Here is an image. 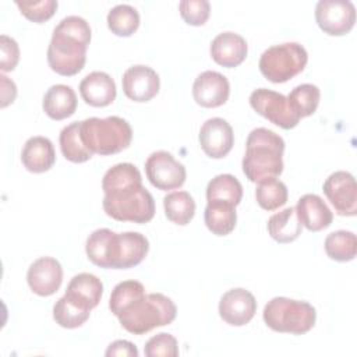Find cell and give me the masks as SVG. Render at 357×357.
Returning <instances> with one entry per match:
<instances>
[{
	"mask_svg": "<svg viewBox=\"0 0 357 357\" xmlns=\"http://www.w3.org/2000/svg\"><path fill=\"white\" fill-rule=\"evenodd\" d=\"M102 206L112 219L142 225L155 216L153 197L142 185L141 173L132 163L112 166L102 178Z\"/></svg>",
	"mask_w": 357,
	"mask_h": 357,
	"instance_id": "1",
	"label": "cell"
},
{
	"mask_svg": "<svg viewBox=\"0 0 357 357\" xmlns=\"http://www.w3.org/2000/svg\"><path fill=\"white\" fill-rule=\"evenodd\" d=\"M91 42V26L82 17L68 15L54 28L49 47V67L64 77L78 74L86 60V49Z\"/></svg>",
	"mask_w": 357,
	"mask_h": 357,
	"instance_id": "2",
	"label": "cell"
},
{
	"mask_svg": "<svg viewBox=\"0 0 357 357\" xmlns=\"http://www.w3.org/2000/svg\"><path fill=\"white\" fill-rule=\"evenodd\" d=\"M283 138L272 130L254 128L245 142L243 172L252 183L278 177L283 172Z\"/></svg>",
	"mask_w": 357,
	"mask_h": 357,
	"instance_id": "3",
	"label": "cell"
},
{
	"mask_svg": "<svg viewBox=\"0 0 357 357\" xmlns=\"http://www.w3.org/2000/svg\"><path fill=\"white\" fill-rule=\"evenodd\" d=\"M177 308L172 298L162 293H142L117 315L120 325L132 335H144L174 321Z\"/></svg>",
	"mask_w": 357,
	"mask_h": 357,
	"instance_id": "4",
	"label": "cell"
},
{
	"mask_svg": "<svg viewBox=\"0 0 357 357\" xmlns=\"http://www.w3.org/2000/svg\"><path fill=\"white\" fill-rule=\"evenodd\" d=\"M79 132L84 145L92 153L102 156L127 149L132 139L131 126L119 116L85 119L79 121Z\"/></svg>",
	"mask_w": 357,
	"mask_h": 357,
	"instance_id": "5",
	"label": "cell"
},
{
	"mask_svg": "<svg viewBox=\"0 0 357 357\" xmlns=\"http://www.w3.org/2000/svg\"><path fill=\"white\" fill-rule=\"evenodd\" d=\"M262 317L266 326L275 332L304 335L314 328L317 311L307 301L273 297L265 305Z\"/></svg>",
	"mask_w": 357,
	"mask_h": 357,
	"instance_id": "6",
	"label": "cell"
},
{
	"mask_svg": "<svg viewBox=\"0 0 357 357\" xmlns=\"http://www.w3.org/2000/svg\"><path fill=\"white\" fill-rule=\"evenodd\" d=\"M308 61L305 47L297 42H286L268 47L259 57V71L271 82L282 84L300 74Z\"/></svg>",
	"mask_w": 357,
	"mask_h": 357,
	"instance_id": "7",
	"label": "cell"
},
{
	"mask_svg": "<svg viewBox=\"0 0 357 357\" xmlns=\"http://www.w3.org/2000/svg\"><path fill=\"white\" fill-rule=\"evenodd\" d=\"M250 105L258 114L283 130L294 128L300 121V117L291 110L287 96L283 93L258 88L250 95Z\"/></svg>",
	"mask_w": 357,
	"mask_h": 357,
	"instance_id": "8",
	"label": "cell"
},
{
	"mask_svg": "<svg viewBox=\"0 0 357 357\" xmlns=\"http://www.w3.org/2000/svg\"><path fill=\"white\" fill-rule=\"evenodd\" d=\"M145 173L151 184L162 191L181 187L187 177L184 165L167 151L151 153L145 162Z\"/></svg>",
	"mask_w": 357,
	"mask_h": 357,
	"instance_id": "9",
	"label": "cell"
},
{
	"mask_svg": "<svg viewBox=\"0 0 357 357\" xmlns=\"http://www.w3.org/2000/svg\"><path fill=\"white\" fill-rule=\"evenodd\" d=\"M315 21L328 35H346L356 22L354 4L349 0H321L315 7Z\"/></svg>",
	"mask_w": 357,
	"mask_h": 357,
	"instance_id": "10",
	"label": "cell"
},
{
	"mask_svg": "<svg viewBox=\"0 0 357 357\" xmlns=\"http://www.w3.org/2000/svg\"><path fill=\"white\" fill-rule=\"evenodd\" d=\"M324 194L340 216H356L357 185L354 176L344 170L332 173L324 183Z\"/></svg>",
	"mask_w": 357,
	"mask_h": 357,
	"instance_id": "11",
	"label": "cell"
},
{
	"mask_svg": "<svg viewBox=\"0 0 357 357\" xmlns=\"http://www.w3.org/2000/svg\"><path fill=\"white\" fill-rule=\"evenodd\" d=\"M202 151L212 159L225 158L234 145V134L231 126L220 117L208 119L198 135Z\"/></svg>",
	"mask_w": 357,
	"mask_h": 357,
	"instance_id": "12",
	"label": "cell"
},
{
	"mask_svg": "<svg viewBox=\"0 0 357 357\" xmlns=\"http://www.w3.org/2000/svg\"><path fill=\"white\" fill-rule=\"evenodd\" d=\"M29 289L42 297L54 294L63 282V268L53 257H40L35 259L26 272Z\"/></svg>",
	"mask_w": 357,
	"mask_h": 357,
	"instance_id": "13",
	"label": "cell"
},
{
	"mask_svg": "<svg viewBox=\"0 0 357 357\" xmlns=\"http://www.w3.org/2000/svg\"><path fill=\"white\" fill-rule=\"evenodd\" d=\"M257 312V300L248 290L236 287L226 291L219 301L220 318L231 326L248 324Z\"/></svg>",
	"mask_w": 357,
	"mask_h": 357,
	"instance_id": "14",
	"label": "cell"
},
{
	"mask_svg": "<svg viewBox=\"0 0 357 357\" xmlns=\"http://www.w3.org/2000/svg\"><path fill=\"white\" fill-rule=\"evenodd\" d=\"M121 85L128 99L134 102H148L158 95L160 79L153 68L137 64L124 71Z\"/></svg>",
	"mask_w": 357,
	"mask_h": 357,
	"instance_id": "15",
	"label": "cell"
},
{
	"mask_svg": "<svg viewBox=\"0 0 357 357\" xmlns=\"http://www.w3.org/2000/svg\"><path fill=\"white\" fill-rule=\"evenodd\" d=\"M229 79L218 71L201 73L192 84V96L197 105L202 107H219L229 99Z\"/></svg>",
	"mask_w": 357,
	"mask_h": 357,
	"instance_id": "16",
	"label": "cell"
},
{
	"mask_svg": "<svg viewBox=\"0 0 357 357\" xmlns=\"http://www.w3.org/2000/svg\"><path fill=\"white\" fill-rule=\"evenodd\" d=\"M88 259L100 268L116 269L119 255V233L110 229L93 230L85 243Z\"/></svg>",
	"mask_w": 357,
	"mask_h": 357,
	"instance_id": "17",
	"label": "cell"
},
{
	"mask_svg": "<svg viewBox=\"0 0 357 357\" xmlns=\"http://www.w3.org/2000/svg\"><path fill=\"white\" fill-rule=\"evenodd\" d=\"M209 52L215 63L227 68H233L245 60L248 46L241 35L227 31L213 38Z\"/></svg>",
	"mask_w": 357,
	"mask_h": 357,
	"instance_id": "18",
	"label": "cell"
},
{
	"mask_svg": "<svg viewBox=\"0 0 357 357\" xmlns=\"http://www.w3.org/2000/svg\"><path fill=\"white\" fill-rule=\"evenodd\" d=\"M79 93L85 103L93 107H105L116 99V84L103 71H92L79 82Z\"/></svg>",
	"mask_w": 357,
	"mask_h": 357,
	"instance_id": "19",
	"label": "cell"
},
{
	"mask_svg": "<svg viewBox=\"0 0 357 357\" xmlns=\"http://www.w3.org/2000/svg\"><path fill=\"white\" fill-rule=\"evenodd\" d=\"M297 218L305 229L310 231H321L331 226L333 213L317 194H304L296 205Z\"/></svg>",
	"mask_w": 357,
	"mask_h": 357,
	"instance_id": "20",
	"label": "cell"
},
{
	"mask_svg": "<svg viewBox=\"0 0 357 357\" xmlns=\"http://www.w3.org/2000/svg\"><path fill=\"white\" fill-rule=\"evenodd\" d=\"M21 162L31 173H45L56 162V152L49 138L36 135L26 139L21 152Z\"/></svg>",
	"mask_w": 357,
	"mask_h": 357,
	"instance_id": "21",
	"label": "cell"
},
{
	"mask_svg": "<svg viewBox=\"0 0 357 357\" xmlns=\"http://www.w3.org/2000/svg\"><path fill=\"white\" fill-rule=\"evenodd\" d=\"M103 294V283L100 279L92 273H78L75 275L66 290V296L82 305L86 310H93Z\"/></svg>",
	"mask_w": 357,
	"mask_h": 357,
	"instance_id": "22",
	"label": "cell"
},
{
	"mask_svg": "<svg viewBox=\"0 0 357 357\" xmlns=\"http://www.w3.org/2000/svg\"><path fill=\"white\" fill-rule=\"evenodd\" d=\"M42 107L52 120H64L75 113L77 95L68 85H52L43 96Z\"/></svg>",
	"mask_w": 357,
	"mask_h": 357,
	"instance_id": "23",
	"label": "cell"
},
{
	"mask_svg": "<svg viewBox=\"0 0 357 357\" xmlns=\"http://www.w3.org/2000/svg\"><path fill=\"white\" fill-rule=\"evenodd\" d=\"M149 251L148 238L138 231L119 233V255L116 269H128L144 261Z\"/></svg>",
	"mask_w": 357,
	"mask_h": 357,
	"instance_id": "24",
	"label": "cell"
},
{
	"mask_svg": "<svg viewBox=\"0 0 357 357\" xmlns=\"http://www.w3.org/2000/svg\"><path fill=\"white\" fill-rule=\"evenodd\" d=\"M204 220L208 230L215 236H227L236 227V206L227 202L211 201L205 208Z\"/></svg>",
	"mask_w": 357,
	"mask_h": 357,
	"instance_id": "25",
	"label": "cell"
},
{
	"mask_svg": "<svg viewBox=\"0 0 357 357\" xmlns=\"http://www.w3.org/2000/svg\"><path fill=\"white\" fill-rule=\"evenodd\" d=\"M266 227L269 236L275 241L280 244H287L294 241L301 234L303 226L297 218L296 208L290 206L272 215L268 220Z\"/></svg>",
	"mask_w": 357,
	"mask_h": 357,
	"instance_id": "26",
	"label": "cell"
},
{
	"mask_svg": "<svg viewBox=\"0 0 357 357\" xmlns=\"http://www.w3.org/2000/svg\"><path fill=\"white\" fill-rule=\"evenodd\" d=\"M243 198L241 183L233 174H218L206 185V201L227 202L234 206Z\"/></svg>",
	"mask_w": 357,
	"mask_h": 357,
	"instance_id": "27",
	"label": "cell"
},
{
	"mask_svg": "<svg viewBox=\"0 0 357 357\" xmlns=\"http://www.w3.org/2000/svg\"><path fill=\"white\" fill-rule=\"evenodd\" d=\"M166 218L178 225L185 226L195 215V201L187 191H173L163 198Z\"/></svg>",
	"mask_w": 357,
	"mask_h": 357,
	"instance_id": "28",
	"label": "cell"
},
{
	"mask_svg": "<svg viewBox=\"0 0 357 357\" xmlns=\"http://www.w3.org/2000/svg\"><path fill=\"white\" fill-rule=\"evenodd\" d=\"M59 142L63 156L73 163H82L93 156V153L82 142L79 121H74L66 126L60 132Z\"/></svg>",
	"mask_w": 357,
	"mask_h": 357,
	"instance_id": "29",
	"label": "cell"
},
{
	"mask_svg": "<svg viewBox=\"0 0 357 357\" xmlns=\"http://www.w3.org/2000/svg\"><path fill=\"white\" fill-rule=\"evenodd\" d=\"M326 255L337 262H347L354 259L357 252V237L353 231L336 230L325 238Z\"/></svg>",
	"mask_w": 357,
	"mask_h": 357,
	"instance_id": "30",
	"label": "cell"
},
{
	"mask_svg": "<svg viewBox=\"0 0 357 357\" xmlns=\"http://www.w3.org/2000/svg\"><path fill=\"white\" fill-rule=\"evenodd\" d=\"M89 315H91L89 310L84 308L82 305H79L66 294L60 297L53 307V318L56 324L67 329H74L84 325L89 318Z\"/></svg>",
	"mask_w": 357,
	"mask_h": 357,
	"instance_id": "31",
	"label": "cell"
},
{
	"mask_svg": "<svg viewBox=\"0 0 357 357\" xmlns=\"http://www.w3.org/2000/svg\"><path fill=\"white\" fill-rule=\"evenodd\" d=\"M287 187L276 177L265 178L258 183L255 190V199L265 211H275L287 202Z\"/></svg>",
	"mask_w": 357,
	"mask_h": 357,
	"instance_id": "32",
	"label": "cell"
},
{
	"mask_svg": "<svg viewBox=\"0 0 357 357\" xmlns=\"http://www.w3.org/2000/svg\"><path fill=\"white\" fill-rule=\"evenodd\" d=\"M321 92L319 88L314 84H301L293 88L289 93L287 100L291 110L300 117H308L315 113L319 105Z\"/></svg>",
	"mask_w": 357,
	"mask_h": 357,
	"instance_id": "33",
	"label": "cell"
},
{
	"mask_svg": "<svg viewBox=\"0 0 357 357\" xmlns=\"http://www.w3.org/2000/svg\"><path fill=\"white\" fill-rule=\"evenodd\" d=\"M107 26L117 36H131L139 26V14L130 4H117L107 14Z\"/></svg>",
	"mask_w": 357,
	"mask_h": 357,
	"instance_id": "34",
	"label": "cell"
},
{
	"mask_svg": "<svg viewBox=\"0 0 357 357\" xmlns=\"http://www.w3.org/2000/svg\"><path fill=\"white\" fill-rule=\"evenodd\" d=\"M145 293V287L141 282L137 280H124L114 286L110 300H109V308L110 311L117 317L119 312L128 305L135 297Z\"/></svg>",
	"mask_w": 357,
	"mask_h": 357,
	"instance_id": "35",
	"label": "cell"
},
{
	"mask_svg": "<svg viewBox=\"0 0 357 357\" xmlns=\"http://www.w3.org/2000/svg\"><path fill=\"white\" fill-rule=\"evenodd\" d=\"M21 14L29 21L42 24L53 17L57 10L59 3L56 0H42V1H15Z\"/></svg>",
	"mask_w": 357,
	"mask_h": 357,
	"instance_id": "36",
	"label": "cell"
},
{
	"mask_svg": "<svg viewBox=\"0 0 357 357\" xmlns=\"http://www.w3.org/2000/svg\"><path fill=\"white\" fill-rule=\"evenodd\" d=\"M144 353L146 357H177L178 356V346L177 340L170 333H158L152 336L145 347Z\"/></svg>",
	"mask_w": 357,
	"mask_h": 357,
	"instance_id": "37",
	"label": "cell"
},
{
	"mask_svg": "<svg viewBox=\"0 0 357 357\" xmlns=\"http://www.w3.org/2000/svg\"><path fill=\"white\" fill-rule=\"evenodd\" d=\"M181 18L194 26L204 25L211 13V4L208 0H183L178 3Z\"/></svg>",
	"mask_w": 357,
	"mask_h": 357,
	"instance_id": "38",
	"label": "cell"
},
{
	"mask_svg": "<svg viewBox=\"0 0 357 357\" xmlns=\"http://www.w3.org/2000/svg\"><path fill=\"white\" fill-rule=\"evenodd\" d=\"M20 60V47L15 39L1 35L0 36V68L1 71H13Z\"/></svg>",
	"mask_w": 357,
	"mask_h": 357,
	"instance_id": "39",
	"label": "cell"
},
{
	"mask_svg": "<svg viewBox=\"0 0 357 357\" xmlns=\"http://www.w3.org/2000/svg\"><path fill=\"white\" fill-rule=\"evenodd\" d=\"M105 354L107 357H138V349L128 340H114L109 344Z\"/></svg>",
	"mask_w": 357,
	"mask_h": 357,
	"instance_id": "40",
	"label": "cell"
},
{
	"mask_svg": "<svg viewBox=\"0 0 357 357\" xmlns=\"http://www.w3.org/2000/svg\"><path fill=\"white\" fill-rule=\"evenodd\" d=\"M0 86H1V102H0V107L4 109L7 107L10 103H13L17 98V86L14 84V81H11L8 77H6L4 74H0Z\"/></svg>",
	"mask_w": 357,
	"mask_h": 357,
	"instance_id": "41",
	"label": "cell"
}]
</instances>
